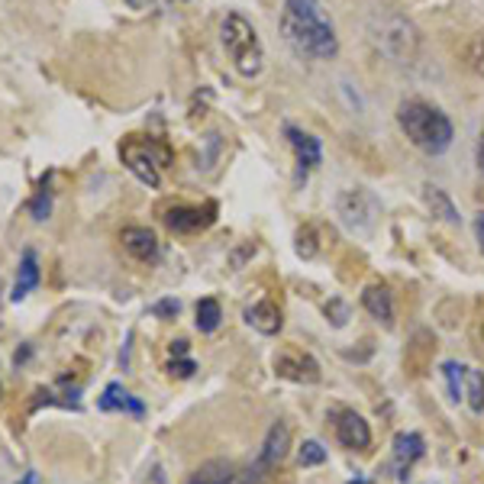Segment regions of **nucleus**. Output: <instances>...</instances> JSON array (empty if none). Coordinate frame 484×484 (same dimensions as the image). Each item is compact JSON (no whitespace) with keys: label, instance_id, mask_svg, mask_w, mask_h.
Instances as JSON below:
<instances>
[{"label":"nucleus","instance_id":"nucleus-1","mask_svg":"<svg viewBox=\"0 0 484 484\" xmlns=\"http://www.w3.org/2000/svg\"><path fill=\"white\" fill-rule=\"evenodd\" d=\"M281 39L304 62H330L339 55V36L320 0H285L278 20Z\"/></svg>","mask_w":484,"mask_h":484},{"label":"nucleus","instance_id":"nucleus-2","mask_svg":"<svg viewBox=\"0 0 484 484\" xmlns=\"http://www.w3.org/2000/svg\"><path fill=\"white\" fill-rule=\"evenodd\" d=\"M397 126H401L403 136L426 155H442L455 140L452 120H449L440 107L417 101V97L397 103Z\"/></svg>","mask_w":484,"mask_h":484},{"label":"nucleus","instance_id":"nucleus-3","mask_svg":"<svg viewBox=\"0 0 484 484\" xmlns=\"http://www.w3.org/2000/svg\"><path fill=\"white\" fill-rule=\"evenodd\" d=\"M220 43H223V49H227L229 62H233V68L242 78H256V74L262 72L265 45H262V39H258L256 26L242 14H227V20H223V26H220Z\"/></svg>","mask_w":484,"mask_h":484},{"label":"nucleus","instance_id":"nucleus-4","mask_svg":"<svg viewBox=\"0 0 484 484\" xmlns=\"http://www.w3.org/2000/svg\"><path fill=\"white\" fill-rule=\"evenodd\" d=\"M120 159L123 165L140 178L149 188H159L161 184V171L171 165V149L165 140H155V136H130V140L120 146Z\"/></svg>","mask_w":484,"mask_h":484},{"label":"nucleus","instance_id":"nucleus-5","mask_svg":"<svg viewBox=\"0 0 484 484\" xmlns=\"http://www.w3.org/2000/svg\"><path fill=\"white\" fill-rule=\"evenodd\" d=\"M374 45L388 55V59L401 62V65H411L417 59V49H420V36L413 30L411 20H403V16L391 14L384 20H378V30H374Z\"/></svg>","mask_w":484,"mask_h":484},{"label":"nucleus","instance_id":"nucleus-6","mask_svg":"<svg viewBox=\"0 0 484 484\" xmlns=\"http://www.w3.org/2000/svg\"><path fill=\"white\" fill-rule=\"evenodd\" d=\"M336 210L343 217L345 227L353 229H368L378 217V200L365 191V188H355V191H343L336 200Z\"/></svg>","mask_w":484,"mask_h":484},{"label":"nucleus","instance_id":"nucleus-7","mask_svg":"<svg viewBox=\"0 0 484 484\" xmlns=\"http://www.w3.org/2000/svg\"><path fill=\"white\" fill-rule=\"evenodd\" d=\"M217 217V204L207 200V204H175L165 210V227L171 233H198L207 229Z\"/></svg>","mask_w":484,"mask_h":484},{"label":"nucleus","instance_id":"nucleus-8","mask_svg":"<svg viewBox=\"0 0 484 484\" xmlns=\"http://www.w3.org/2000/svg\"><path fill=\"white\" fill-rule=\"evenodd\" d=\"M285 136L294 149V161H297V181H307V175L320 165V159H323L320 140L310 136V132H304L301 126H294V123L285 126Z\"/></svg>","mask_w":484,"mask_h":484},{"label":"nucleus","instance_id":"nucleus-9","mask_svg":"<svg viewBox=\"0 0 484 484\" xmlns=\"http://www.w3.org/2000/svg\"><path fill=\"white\" fill-rule=\"evenodd\" d=\"M275 372L287 382H297V384H316L320 382V365H316L314 355L307 353H281L275 359Z\"/></svg>","mask_w":484,"mask_h":484},{"label":"nucleus","instance_id":"nucleus-10","mask_svg":"<svg viewBox=\"0 0 484 484\" xmlns=\"http://www.w3.org/2000/svg\"><path fill=\"white\" fill-rule=\"evenodd\" d=\"M336 440L345 449H359L365 452L372 446V430H368L365 417H359L355 411H339L336 413Z\"/></svg>","mask_w":484,"mask_h":484},{"label":"nucleus","instance_id":"nucleus-11","mask_svg":"<svg viewBox=\"0 0 484 484\" xmlns=\"http://www.w3.org/2000/svg\"><path fill=\"white\" fill-rule=\"evenodd\" d=\"M433 353H436L433 333L420 330V333H413L411 345H407V353H403V365H407L411 374H423L426 368H430V362H433Z\"/></svg>","mask_w":484,"mask_h":484},{"label":"nucleus","instance_id":"nucleus-12","mask_svg":"<svg viewBox=\"0 0 484 484\" xmlns=\"http://www.w3.org/2000/svg\"><path fill=\"white\" fill-rule=\"evenodd\" d=\"M426 442L420 433H397L394 436V471L397 478H407V471L413 469L417 459H423Z\"/></svg>","mask_w":484,"mask_h":484},{"label":"nucleus","instance_id":"nucleus-13","mask_svg":"<svg viewBox=\"0 0 484 484\" xmlns=\"http://www.w3.org/2000/svg\"><path fill=\"white\" fill-rule=\"evenodd\" d=\"M287 446H291V430H287V423H272V430H268V436H265V446H262V459H258V465H262L265 471L275 469V465L285 462L287 455Z\"/></svg>","mask_w":484,"mask_h":484},{"label":"nucleus","instance_id":"nucleus-14","mask_svg":"<svg viewBox=\"0 0 484 484\" xmlns=\"http://www.w3.org/2000/svg\"><path fill=\"white\" fill-rule=\"evenodd\" d=\"M123 249L130 252L132 258H140V262H155L159 258V239H155L152 229L146 227H130L123 229Z\"/></svg>","mask_w":484,"mask_h":484},{"label":"nucleus","instance_id":"nucleus-15","mask_svg":"<svg viewBox=\"0 0 484 484\" xmlns=\"http://www.w3.org/2000/svg\"><path fill=\"white\" fill-rule=\"evenodd\" d=\"M362 307H365L378 323H384L388 330L394 326V297H391V291L384 285H368L365 291H362Z\"/></svg>","mask_w":484,"mask_h":484},{"label":"nucleus","instance_id":"nucleus-16","mask_svg":"<svg viewBox=\"0 0 484 484\" xmlns=\"http://www.w3.org/2000/svg\"><path fill=\"white\" fill-rule=\"evenodd\" d=\"M246 320H249V326H256L262 336H275V333L281 330V310L275 301L252 304V307L246 310Z\"/></svg>","mask_w":484,"mask_h":484},{"label":"nucleus","instance_id":"nucleus-17","mask_svg":"<svg viewBox=\"0 0 484 484\" xmlns=\"http://www.w3.org/2000/svg\"><path fill=\"white\" fill-rule=\"evenodd\" d=\"M423 204L430 207L433 217H440L442 223H459V210H455L452 198L436 184H423Z\"/></svg>","mask_w":484,"mask_h":484},{"label":"nucleus","instance_id":"nucleus-18","mask_svg":"<svg viewBox=\"0 0 484 484\" xmlns=\"http://www.w3.org/2000/svg\"><path fill=\"white\" fill-rule=\"evenodd\" d=\"M188 484H233V465L223 462V459H213V462H204Z\"/></svg>","mask_w":484,"mask_h":484},{"label":"nucleus","instance_id":"nucleus-19","mask_svg":"<svg viewBox=\"0 0 484 484\" xmlns=\"http://www.w3.org/2000/svg\"><path fill=\"white\" fill-rule=\"evenodd\" d=\"M101 411H130L132 417H142V403L132 401V397L126 394L120 384H111V388L103 391V397H101Z\"/></svg>","mask_w":484,"mask_h":484},{"label":"nucleus","instance_id":"nucleus-20","mask_svg":"<svg viewBox=\"0 0 484 484\" xmlns=\"http://www.w3.org/2000/svg\"><path fill=\"white\" fill-rule=\"evenodd\" d=\"M36 285H39L36 256H33V252H26V256H23V265H20V275H16V285H14V301H23V297H26V294H30Z\"/></svg>","mask_w":484,"mask_h":484},{"label":"nucleus","instance_id":"nucleus-21","mask_svg":"<svg viewBox=\"0 0 484 484\" xmlns=\"http://www.w3.org/2000/svg\"><path fill=\"white\" fill-rule=\"evenodd\" d=\"M465 397L475 413H484V372L478 368H465Z\"/></svg>","mask_w":484,"mask_h":484},{"label":"nucleus","instance_id":"nucleus-22","mask_svg":"<svg viewBox=\"0 0 484 484\" xmlns=\"http://www.w3.org/2000/svg\"><path fill=\"white\" fill-rule=\"evenodd\" d=\"M220 320H223L220 304L213 301V297H204V301L198 304V330L200 333H213L217 326H220Z\"/></svg>","mask_w":484,"mask_h":484},{"label":"nucleus","instance_id":"nucleus-23","mask_svg":"<svg viewBox=\"0 0 484 484\" xmlns=\"http://www.w3.org/2000/svg\"><path fill=\"white\" fill-rule=\"evenodd\" d=\"M462 59L469 65V72H475L478 78H484V33L469 39V45L462 49Z\"/></svg>","mask_w":484,"mask_h":484},{"label":"nucleus","instance_id":"nucleus-24","mask_svg":"<svg viewBox=\"0 0 484 484\" xmlns=\"http://www.w3.org/2000/svg\"><path fill=\"white\" fill-rule=\"evenodd\" d=\"M442 374H446L452 401H459L462 391H465V365H459V362H446V365H442Z\"/></svg>","mask_w":484,"mask_h":484},{"label":"nucleus","instance_id":"nucleus-25","mask_svg":"<svg viewBox=\"0 0 484 484\" xmlns=\"http://www.w3.org/2000/svg\"><path fill=\"white\" fill-rule=\"evenodd\" d=\"M297 462L304 465V469H314V465H323L326 462V449L320 446L316 440H307L301 446V452H297Z\"/></svg>","mask_w":484,"mask_h":484},{"label":"nucleus","instance_id":"nucleus-26","mask_svg":"<svg viewBox=\"0 0 484 484\" xmlns=\"http://www.w3.org/2000/svg\"><path fill=\"white\" fill-rule=\"evenodd\" d=\"M297 256H301V258H314V256H316V236H314V227H304L301 233H297Z\"/></svg>","mask_w":484,"mask_h":484},{"label":"nucleus","instance_id":"nucleus-27","mask_svg":"<svg viewBox=\"0 0 484 484\" xmlns=\"http://www.w3.org/2000/svg\"><path fill=\"white\" fill-rule=\"evenodd\" d=\"M30 213H33V220H45V217H49V191H45V188L33 198Z\"/></svg>","mask_w":484,"mask_h":484},{"label":"nucleus","instance_id":"nucleus-28","mask_svg":"<svg viewBox=\"0 0 484 484\" xmlns=\"http://www.w3.org/2000/svg\"><path fill=\"white\" fill-rule=\"evenodd\" d=\"M169 372L175 374V378H191V374L198 372V365H194L191 359H184V355H181V362H171Z\"/></svg>","mask_w":484,"mask_h":484},{"label":"nucleus","instance_id":"nucleus-29","mask_svg":"<svg viewBox=\"0 0 484 484\" xmlns=\"http://www.w3.org/2000/svg\"><path fill=\"white\" fill-rule=\"evenodd\" d=\"M326 316H333V323H336V326H343V323L349 320V310H345V304L333 301V304H326Z\"/></svg>","mask_w":484,"mask_h":484},{"label":"nucleus","instance_id":"nucleus-30","mask_svg":"<svg viewBox=\"0 0 484 484\" xmlns=\"http://www.w3.org/2000/svg\"><path fill=\"white\" fill-rule=\"evenodd\" d=\"M475 236H478V249H481V256H484V210L475 217Z\"/></svg>","mask_w":484,"mask_h":484},{"label":"nucleus","instance_id":"nucleus-31","mask_svg":"<svg viewBox=\"0 0 484 484\" xmlns=\"http://www.w3.org/2000/svg\"><path fill=\"white\" fill-rule=\"evenodd\" d=\"M475 161H478V171H481V178H484V130H481V136H478Z\"/></svg>","mask_w":484,"mask_h":484},{"label":"nucleus","instance_id":"nucleus-32","mask_svg":"<svg viewBox=\"0 0 484 484\" xmlns=\"http://www.w3.org/2000/svg\"><path fill=\"white\" fill-rule=\"evenodd\" d=\"M155 314H159V316H171V314H178V301H165V304H159V307H155Z\"/></svg>","mask_w":484,"mask_h":484},{"label":"nucleus","instance_id":"nucleus-33","mask_svg":"<svg viewBox=\"0 0 484 484\" xmlns=\"http://www.w3.org/2000/svg\"><path fill=\"white\" fill-rule=\"evenodd\" d=\"M126 4H130L132 10H146L149 4H152V0H126Z\"/></svg>","mask_w":484,"mask_h":484},{"label":"nucleus","instance_id":"nucleus-34","mask_svg":"<svg viewBox=\"0 0 484 484\" xmlns=\"http://www.w3.org/2000/svg\"><path fill=\"white\" fill-rule=\"evenodd\" d=\"M481 339H484V323H481Z\"/></svg>","mask_w":484,"mask_h":484}]
</instances>
